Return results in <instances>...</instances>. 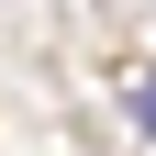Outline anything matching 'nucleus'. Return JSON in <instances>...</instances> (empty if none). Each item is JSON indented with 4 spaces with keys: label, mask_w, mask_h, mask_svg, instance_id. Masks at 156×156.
Segmentation results:
<instances>
[{
    "label": "nucleus",
    "mask_w": 156,
    "mask_h": 156,
    "mask_svg": "<svg viewBox=\"0 0 156 156\" xmlns=\"http://www.w3.org/2000/svg\"><path fill=\"white\" fill-rule=\"evenodd\" d=\"M134 123H145V134H156V67H145V78H134Z\"/></svg>",
    "instance_id": "f257e3e1"
}]
</instances>
